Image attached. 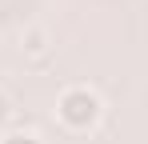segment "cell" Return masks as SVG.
Returning a JSON list of instances; mask_svg holds the SVG:
<instances>
[{"label":"cell","mask_w":148,"mask_h":144,"mask_svg":"<svg viewBox=\"0 0 148 144\" xmlns=\"http://www.w3.org/2000/svg\"><path fill=\"white\" fill-rule=\"evenodd\" d=\"M56 112H60V120H64L68 128H92L96 116H100V100H96V92H88V88H68V92L60 96Z\"/></svg>","instance_id":"6da1fadb"},{"label":"cell","mask_w":148,"mask_h":144,"mask_svg":"<svg viewBox=\"0 0 148 144\" xmlns=\"http://www.w3.org/2000/svg\"><path fill=\"white\" fill-rule=\"evenodd\" d=\"M4 144H40V140H36L32 132H16V136H8Z\"/></svg>","instance_id":"7a4b0ae2"},{"label":"cell","mask_w":148,"mask_h":144,"mask_svg":"<svg viewBox=\"0 0 148 144\" xmlns=\"http://www.w3.org/2000/svg\"><path fill=\"white\" fill-rule=\"evenodd\" d=\"M4 120H8V96L0 92V124H4Z\"/></svg>","instance_id":"3957f363"}]
</instances>
